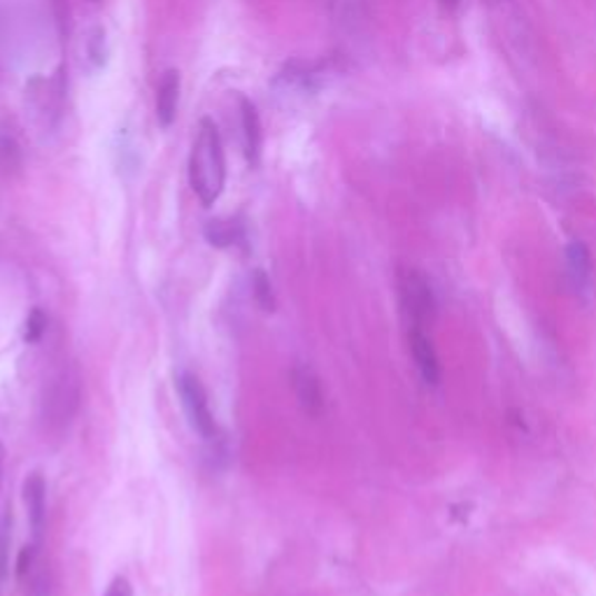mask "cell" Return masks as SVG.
<instances>
[{
  "mask_svg": "<svg viewBox=\"0 0 596 596\" xmlns=\"http://www.w3.org/2000/svg\"><path fill=\"white\" fill-rule=\"evenodd\" d=\"M291 387L304 413L310 417H319L321 410H325V394H321L317 372L308 364H298L291 370Z\"/></svg>",
  "mask_w": 596,
  "mask_h": 596,
  "instance_id": "8992f818",
  "label": "cell"
},
{
  "mask_svg": "<svg viewBox=\"0 0 596 596\" xmlns=\"http://www.w3.org/2000/svg\"><path fill=\"white\" fill-rule=\"evenodd\" d=\"M399 306L408 321V329H425L436 317V294L425 272L404 268L399 272Z\"/></svg>",
  "mask_w": 596,
  "mask_h": 596,
  "instance_id": "3957f363",
  "label": "cell"
},
{
  "mask_svg": "<svg viewBox=\"0 0 596 596\" xmlns=\"http://www.w3.org/2000/svg\"><path fill=\"white\" fill-rule=\"evenodd\" d=\"M408 342H410V355L415 361V368L427 385H438L440 383V361L436 355V347L431 338L427 336L425 329H410L408 331Z\"/></svg>",
  "mask_w": 596,
  "mask_h": 596,
  "instance_id": "52a82bcc",
  "label": "cell"
},
{
  "mask_svg": "<svg viewBox=\"0 0 596 596\" xmlns=\"http://www.w3.org/2000/svg\"><path fill=\"white\" fill-rule=\"evenodd\" d=\"M489 6H499V3H506V0H487Z\"/></svg>",
  "mask_w": 596,
  "mask_h": 596,
  "instance_id": "ac0fdd59",
  "label": "cell"
},
{
  "mask_svg": "<svg viewBox=\"0 0 596 596\" xmlns=\"http://www.w3.org/2000/svg\"><path fill=\"white\" fill-rule=\"evenodd\" d=\"M189 182L198 201L206 208L217 201L224 191V182H227V161H224L221 136L210 119H201V123H198L189 159Z\"/></svg>",
  "mask_w": 596,
  "mask_h": 596,
  "instance_id": "6da1fadb",
  "label": "cell"
},
{
  "mask_svg": "<svg viewBox=\"0 0 596 596\" xmlns=\"http://www.w3.org/2000/svg\"><path fill=\"white\" fill-rule=\"evenodd\" d=\"M103 596H133V585L129 583V578H123V576H117Z\"/></svg>",
  "mask_w": 596,
  "mask_h": 596,
  "instance_id": "2e32d148",
  "label": "cell"
},
{
  "mask_svg": "<svg viewBox=\"0 0 596 596\" xmlns=\"http://www.w3.org/2000/svg\"><path fill=\"white\" fill-rule=\"evenodd\" d=\"M80 396H82V387H80L78 370H74L72 366L59 370L44 391V401H42L44 425L52 431H61L63 427H68L70 419L80 408Z\"/></svg>",
  "mask_w": 596,
  "mask_h": 596,
  "instance_id": "7a4b0ae2",
  "label": "cell"
},
{
  "mask_svg": "<svg viewBox=\"0 0 596 596\" xmlns=\"http://www.w3.org/2000/svg\"><path fill=\"white\" fill-rule=\"evenodd\" d=\"M566 259V276L570 287H574L578 294L589 291L592 285V255L589 247L583 240H570L564 250Z\"/></svg>",
  "mask_w": 596,
  "mask_h": 596,
  "instance_id": "9c48e42d",
  "label": "cell"
},
{
  "mask_svg": "<svg viewBox=\"0 0 596 596\" xmlns=\"http://www.w3.org/2000/svg\"><path fill=\"white\" fill-rule=\"evenodd\" d=\"M44 329H47V317L42 310H33L27 319V327H23V340L27 342H38L42 336H44Z\"/></svg>",
  "mask_w": 596,
  "mask_h": 596,
  "instance_id": "9a60e30c",
  "label": "cell"
},
{
  "mask_svg": "<svg viewBox=\"0 0 596 596\" xmlns=\"http://www.w3.org/2000/svg\"><path fill=\"white\" fill-rule=\"evenodd\" d=\"M17 585L23 596H49V570L42 562L40 545L31 543L17 557Z\"/></svg>",
  "mask_w": 596,
  "mask_h": 596,
  "instance_id": "5b68a950",
  "label": "cell"
},
{
  "mask_svg": "<svg viewBox=\"0 0 596 596\" xmlns=\"http://www.w3.org/2000/svg\"><path fill=\"white\" fill-rule=\"evenodd\" d=\"M23 504H27L33 543L42 545V532L47 522V487L38 470L23 480Z\"/></svg>",
  "mask_w": 596,
  "mask_h": 596,
  "instance_id": "ba28073f",
  "label": "cell"
},
{
  "mask_svg": "<svg viewBox=\"0 0 596 596\" xmlns=\"http://www.w3.org/2000/svg\"><path fill=\"white\" fill-rule=\"evenodd\" d=\"M87 59L93 68H103L108 63V38L101 27H96L87 36Z\"/></svg>",
  "mask_w": 596,
  "mask_h": 596,
  "instance_id": "5bb4252c",
  "label": "cell"
},
{
  "mask_svg": "<svg viewBox=\"0 0 596 596\" xmlns=\"http://www.w3.org/2000/svg\"><path fill=\"white\" fill-rule=\"evenodd\" d=\"M252 296H255V304L259 306L261 312H276L278 308V301H276V291H272V285H270V278L266 276V270L257 268L255 270V278H252Z\"/></svg>",
  "mask_w": 596,
  "mask_h": 596,
  "instance_id": "4fadbf2b",
  "label": "cell"
},
{
  "mask_svg": "<svg viewBox=\"0 0 596 596\" xmlns=\"http://www.w3.org/2000/svg\"><path fill=\"white\" fill-rule=\"evenodd\" d=\"M178 103H180V72L166 70L161 74V82L157 89V121L159 127L168 129L178 117Z\"/></svg>",
  "mask_w": 596,
  "mask_h": 596,
  "instance_id": "30bf717a",
  "label": "cell"
},
{
  "mask_svg": "<svg viewBox=\"0 0 596 596\" xmlns=\"http://www.w3.org/2000/svg\"><path fill=\"white\" fill-rule=\"evenodd\" d=\"M206 240L219 250H227L242 240V227L236 219H210L206 224Z\"/></svg>",
  "mask_w": 596,
  "mask_h": 596,
  "instance_id": "7c38bea8",
  "label": "cell"
},
{
  "mask_svg": "<svg viewBox=\"0 0 596 596\" xmlns=\"http://www.w3.org/2000/svg\"><path fill=\"white\" fill-rule=\"evenodd\" d=\"M240 127H242V147L250 163L259 161L261 155V119L252 101L240 98Z\"/></svg>",
  "mask_w": 596,
  "mask_h": 596,
  "instance_id": "8fae6325",
  "label": "cell"
},
{
  "mask_svg": "<svg viewBox=\"0 0 596 596\" xmlns=\"http://www.w3.org/2000/svg\"><path fill=\"white\" fill-rule=\"evenodd\" d=\"M178 391H180L185 415L189 419V427L203 440H215L217 425H215V417L210 413L208 394H206L201 380L191 376V372H182L180 380H178Z\"/></svg>",
  "mask_w": 596,
  "mask_h": 596,
  "instance_id": "277c9868",
  "label": "cell"
},
{
  "mask_svg": "<svg viewBox=\"0 0 596 596\" xmlns=\"http://www.w3.org/2000/svg\"><path fill=\"white\" fill-rule=\"evenodd\" d=\"M3 466H6V447L0 443V480H3Z\"/></svg>",
  "mask_w": 596,
  "mask_h": 596,
  "instance_id": "e0dca14e",
  "label": "cell"
}]
</instances>
